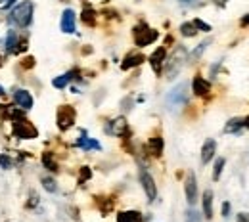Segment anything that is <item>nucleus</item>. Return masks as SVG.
Segmentation results:
<instances>
[{
	"mask_svg": "<svg viewBox=\"0 0 249 222\" xmlns=\"http://www.w3.org/2000/svg\"><path fill=\"white\" fill-rule=\"evenodd\" d=\"M33 14H35V4L33 0H23L19 2L12 12H10V23L18 25V27H29L33 21Z\"/></svg>",
	"mask_w": 249,
	"mask_h": 222,
	"instance_id": "nucleus-1",
	"label": "nucleus"
},
{
	"mask_svg": "<svg viewBox=\"0 0 249 222\" xmlns=\"http://www.w3.org/2000/svg\"><path fill=\"white\" fill-rule=\"evenodd\" d=\"M186 60H188L186 48H184V46H178V48L169 56V60H165V77H167V79H175V77L182 71Z\"/></svg>",
	"mask_w": 249,
	"mask_h": 222,
	"instance_id": "nucleus-2",
	"label": "nucleus"
},
{
	"mask_svg": "<svg viewBox=\"0 0 249 222\" xmlns=\"http://www.w3.org/2000/svg\"><path fill=\"white\" fill-rule=\"evenodd\" d=\"M132 34H134V42H136V46H150L152 42H156L157 38H159V33H157L156 29H150L146 23L136 25Z\"/></svg>",
	"mask_w": 249,
	"mask_h": 222,
	"instance_id": "nucleus-3",
	"label": "nucleus"
},
{
	"mask_svg": "<svg viewBox=\"0 0 249 222\" xmlns=\"http://www.w3.org/2000/svg\"><path fill=\"white\" fill-rule=\"evenodd\" d=\"M75 119H77V113L71 105H62L58 109V127H60V130H69L75 125Z\"/></svg>",
	"mask_w": 249,
	"mask_h": 222,
	"instance_id": "nucleus-4",
	"label": "nucleus"
},
{
	"mask_svg": "<svg viewBox=\"0 0 249 222\" xmlns=\"http://www.w3.org/2000/svg\"><path fill=\"white\" fill-rule=\"evenodd\" d=\"M14 134H16L18 138H21V140H33V138H36L38 130L33 127L29 121L18 119V121L14 123Z\"/></svg>",
	"mask_w": 249,
	"mask_h": 222,
	"instance_id": "nucleus-5",
	"label": "nucleus"
},
{
	"mask_svg": "<svg viewBox=\"0 0 249 222\" xmlns=\"http://www.w3.org/2000/svg\"><path fill=\"white\" fill-rule=\"evenodd\" d=\"M140 184H142V188H144V191H146L148 201H156V197H157L156 180L152 178V174H150L146 169H140Z\"/></svg>",
	"mask_w": 249,
	"mask_h": 222,
	"instance_id": "nucleus-6",
	"label": "nucleus"
},
{
	"mask_svg": "<svg viewBox=\"0 0 249 222\" xmlns=\"http://www.w3.org/2000/svg\"><path fill=\"white\" fill-rule=\"evenodd\" d=\"M188 102V92H186V85L180 83L177 88H173L169 96H167V103L169 105H182Z\"/></svg>",
	"mask_w": 249,
	"mask_h": 222,
	"instance_id": "nucleus-7",
	"label": "nucleus"
},
{
	"mask_svg": "<svg viewBox=\"0 0 249 222\" xmlns=\"http://www.w3.org/2000/svg\"><path fill=\"white\" fill-rule=\"evenodd\" d=\"M106 132L107 134H113V136H126L128 134V123H126V119L124 117H117V119L109 121L107 127H106Z\"/></svg>",
	"mask_w": 249,
	"mask_h": 222,
	"instance_id": "nucleus-8",
	"label": "nucleus"
},
{
	"mask_svg": "<svg viewBox=\"0 0 249 222\" xmlns=\"http://www.w3.org/2000/svg\"><path fill=\"white\" fill-rule=\"evenodd\" d=\"M60 27H62V31L67 33V34H71V33L77 31V19H75V12H73L71 8L63 10L62 21H60Z\"/></svg>",
	"mask_w": 249,
	"mask_h": 222,
	"instance_id": "nucleus-9",
	"label": "nucleus"
},
{
	"mask_svg": "<svg viewBox=\"0 0 249 222\" xmlns=\"http://www.w3.org/2000/svg\"><path fill=\"white\" fill-rule=\"evenodd\" d=\"M184 191H186V201L190 205H196L197 201V182H196V174L190 172L184 182Z\"/></svg>",
	"mask_w": 249,
	"mask_h": 222,
	"instance_id": "nucleus-10",
	"label": "nucleus"
},
{
	"mask_svg": "<svg viewBox=\"0 0 249 222\" xmlns=\"http://www.w3.org/2000/svg\"><path fill=\"white\" fill-rule=\"evenodd\" d=\"M165 58H167V50H165L163 46H159L156 52L150 56V65H152V69L156 71V75H161L163 65H165Z\"/></svg>",
	"mask_w": 249,
	"mask_h": 222,
	"instance_id": "nucleus-11",
	"label": "nucleus"
},
{
	"mask_svg": "<svg viewBox=\"0 0 249 222\" xmlns=\"http://www.w3.org/2000/svg\"><path fill=\"white\" fill-rule=\"evenodd\" d=\"M14 102L21 107V109H31L33 107V96L27 92V90H23V88H18L16 92H14Z\"/></svg>",
	"mask_w": 249,
	"mask_h": 222,
	"instance_id": "nucleus-12",
	"label": "nucleus"
},
{
	"mask_svg": "<svg viewBox=\"0 0 249 222\" xmlns=\"http://www.w3.org/2000/svg\"><path fill=\"white\" fill-rule=\"evenodd\" d=\"M215 152H217V142H215L213 138H207L205 144H203V148H201V163L207 165V163L213 159Z\"/></svg>",
	"mask_w": 249,
	"mask_h": 222,
	"instance_id": "nucleus-13",
	"label": "nucleus"
},
{
	"mask_svg": "<svg viewBox=\"0 0 249 222\" xmlns=\"http://www.w3.org/2000/svg\"><path fill=\"white\" fill-rule=\"evenodd\" d=\"M192 88H194V94L196 96H205L209 94V90H211V85H209V81H205L203 77H194V81H192Z\"/></svg>",
	"mask_w": 249,
	"mask_h": 222,
	"instance_id": "nucleus-14",
	"label": "nucleus"
},
{
	"mask_svg": "<svg viewBox=\"0 0 249 222\" xmlns=\"http://www.w3.org/2000/svg\"><path fill=\"white\" fill-rule=\"evenodd\" d=\"M203 217L207 221L213 219V191L211 190L203 191Z\"/></svg>",
	"mask_w": 249,
	"mask_h": 222,
	"instance_id": "nucleus-15",
	"label": "nucleus"
},
{
	"mask_svg": "<svg viewBox=\"0 0 249 222\" xmlns=\"http://www.w3.org/2000/svg\"><path fill=\"white\" fill-rule=\"evenodd\" d=\"M77 148H81V150H85V152H89V150H100L102 146L96 142V140H92V138H89L87 136V132H83V136L77 140Z\"/></svg>",
	"mask_w": 249,
	"mask_h": 222,
	"instance_id": "nucleus-16",
	"label": "nucleus"
},
{
	"mask_svg": "<svg viewBox=\"0 0 249 222\" xmlns=\"http://www.w3.org/2000/svg\"><path fill=\"white\" fill-rule=\"evenodd\" d=\"M142 62H144V56H142V54H128L123 60V64H121V69H123V71H128V69L140 65Z\"/></svg>",
	"mask_w": 249,
	"mask_h": 222,
	"instance_id": "nucleus-17",
	"label": "nucleus"
},
{
	"mask_svg": "<svg viewBox=\"0 0 249 222\" xmlns=\"http://www.w3.org/2000/svg\"><path fill=\"white\" fill-rule=\"evenodd\" d=\"M18 46H19V36H18V33L8 31V34H6V52H8V54H16Z\"/></svg>",
	"mask_w": 249,
	"mask_h": 222,
	"instance_id": "nucleus-18",
	"label": "nucleus"
},
{
	"mask_svg": "<svg viewBox=\"0 0 249 222\" xmlns=\"http://www.w3.org/2000/svg\"><path fill=\"white\" fill-rule=\"evenodd\" d=\"M117 222H144L138 211H123L117 215Z\"/></svg>",
	"mask_w": 249,
	"mask_h": 222,
	"instance_id": "nucleus-19",
	"label": "nucleus"
},
{
	"mask_svg": "<svg viewBox=\"0 0 249 222\" xmlns=\"http://www.w3.org/2000/svg\"><path fill=\"white\" fill-rule=\"evenodd\" d=\"M163 138L161 136H156V138H152L150 140V144H148V148H150V152H152V155H156V157H159L161 154H163Z\"/></svg>",
	"mask_w": 249,
	"mask_h": 222,
	"instance_id": "nucleus-20",
	"label": "nucleus"
},
{
	"mask_svg": "<svg viewBox=\"0 0 249 222\" xmlns=\"http://www.w3.org/2000/svg\"><path fill=\"white\" fill-rule=\"evenodd\" d=\"M242 128H244V119H240V117H234V119H230V121L226 123V127H224V132L232 134V132H240Z\"/></svg>",
	"mask_w": 249,
	"mask_h": 222,
	"instance_id": "nucleus-21",
	"label": "nucleus"
},
{
	"mask_svg": "<svg viewBox=\"0 0 249 222\" xmlns=\"http://www.w3.org/2000/svg\"><path fill=\"white\" fill-rule=\"evenodd\" d=\"M83 23H87V25H94L96 23V12H94L92 8H85L83 10Z\"/></svg>",
	"mask_w": 249,
	"mask_h": 222,
	"instance_id": "nucleus-22",
	"label": "nucleus"
},
{
	"mask_svg": "<svg viewBox=\"0 0 249 222\" xmlns=\"http://www.w3.org/2000/svg\"><path fill=\"white\" fill-rule=\"evenodd\" d=\"M42 165H44L48 171H52V172H56V171H58V165H56V161L52 159V154H48V152L42 155Z\"/></svg>",
	"mask_w": 249,
	"mask_h": 222,
	"instance_id": "nucleus-23",
	"label": "nucleus"
},
{
	"mask_svg": "<svg viewBox=\"0 0 249 222\" xmlns=\"http://www.w3.org/2000/svg\"><path fill=\"white\" fill-rule=\"evenodd\" d=\"M180 33H182V36H196V34H197V29H196L194 23H182V25H180Z\"/></svg>",
	"mask_w": 249,
	"mask_h": 222,
	"instance_id": "nucleus-24",
	"label": "nucleus"
},
{
	"mask_svg": "<svg viewBox=\"0 0 249 222\" xmlns=\"http://www.w3.org/2000/svg\"><path fill=\"white\" fill-rule=\"evenodd\" d=\"M52 85H54L56 88H65V86L69 85V75L65 73V75H60V77H56V79L52 81Z\"/></svg>",
	"mask_w": 249,
	"mask_h": 222,
	"instance_id": "nucleus-25",
	"label": "nucleus"
},
{
	"mask_svg": "<svg viewBox=\"0 0 249 222\" xmlns=\"http://www.w3.org/2000/svg\"><path fill=\"white\" fill-rule=\"evenodd\" d=\"M224 159L218 157L217 161H215V169H213V180H218L220 178V172H222V169H224Z\"/></svg>",
	"mask_w": 249,
	"mask_h": 222,
	"instance_id": "nucleus-26",
	"label": "nucleus"
},
{
	"mask_svg": "<svg viewBox=\"0 0 249 222\" xmlns=\"http://www.w3.org/2000/svg\"><path fill=\"white\" fill-rule=\"evenodd\" d=\"M42 186H44V190L50 191V193L58 191V186H56V182H54L52 178H42Z\"/></svg>",
	"mask_w": 249,
	"mask_h": 222,
	"instance_id": "nucleus-27",
	"label": "nucleus"
},
{
	"mask_svg": "<svg viewBox=\"0 0 249 222\" xmlns=\"http://www.w3.org/2000/svg\"><path fill=\"white\" fill-rule=\"evenodd\" d=\"M205 48H207V42H201V44L192 52V60H197V58L203 54V50H205Z\"/></svg>",
	"mask_w": 249,
	"mask_h": 222,
	"instance_id": "nucleus-28",
	"label": "nucleus"
},
{
	"mask_svg": "<svg viewBox=\"0 0 249 222\" xmlns=\"http://www.w3.org/2000/svg\"><path fill=\"white\" fill-rule=\"evenodd\" d=\"M186 222H199V213L194 209L186 211Z\"/></svg>",
	"mask_w": 249,
	"mask_h": 222,
	"instance_id": "nucleus-29",
	"label": "nucleus"
},
{
	"mask_svg": "<svg viewBox=\"0 0 249 222\" xmlns=\"http://www.w3.org/2000/svg\"><path fill=\"white\" fill-rule=\"evenodd\" d=\"M192 23L196 25V29H201V31H205V33L211 31V25H207V23H205V21H201V19H194Z\"/></svg>",
	"mask_w": 249,
	"mask_h": 222,
	"instance_id": "nucleus-30",
	"label": "nucleus"
},
{
	"mask_svg": "<svg viewBox=\"0 0 249 222\" xmlns=\"http://www.w3.org/2000/svg\"><path fill=\"white\" fill-rule=\"evenodd\" d=\"M0 167H2V169H10V167H12V161H10V157L0 155Z\"/></svg>",
	"mask_w": 249,
	"mask_h": 222,
	"instance_id": "nucleus-31",
	"label": "nucleus"
},
{
	"mask_svg": "<svg viewBox=\"0 0 249 222\" xmlns=\"http://www.w3.org/2000/svg\"><path fill=\"white\" fill-rule=\"evenodd\" d=\"M16 4V0H0V10H8Z\"/></svg>",
	"mask_w": 249,
	"mask_h": 222,
	"instance_id": "nucleus-32",
	"label": "nucleus"
},
{
	"mask_svg": "<svg viewBox=\"0 0 249 222\" xmlns=\"http://www.w3.org/2000/svg\"><path fill=\"white\" fill-rule=\"evenodd\" d=\"M81 176H83V180H87V178H90V176H92V172H90V169H89V167H83V171H81Z\"/></svg>",
	"mask_w": 249,
	"mask_h": 222,
	"instance_id": "nucleus-33",
	"label": "nucleus"
},
{
	"mask_svg": "<svg viewBox=\"0 0 249 222\" xmlns=\"http://www.w3.org/2000/svg\"><path fill=\"white\" fill-rule=\"evenodd\" d=\"M228 215H230V203H228V201H226V203H222V217H224V219H226V217H228Z\"/></svg>",
	"mask_w": 249,
	"mask_h": 222,
	"instance_id": "nucleus-34",
	"label": "nucleus"
},
{
	"mask_svg": "<svg viewBox=\"0 0 249 222\" xmlns=\"http://www.w3.org/2000/svg\"><path fill=\"white\" fill-rule=\"evenodd\" d=\"M236 222H249V217L242 213V215H238V217H236Z\"/></svg>",
	"mask_w": 249,
	"mask_h": 222,
	"instance_id": "nucleus-35",
	"label": "nucleus"
},
{
	"mask_svg": "<svg viewBox=\"0 0 249 222\" xmlns=\"http://www.w3.org/2000/svg\"><path fill=\"white\" fill-rule=\"evenodd\" d=\"M213 2H215V4H217V6H224V4H226V2H228V0H213Z\"/></svg>",
	"mask_w": 249,
	"mask_h": 222,
	"instance_id": "nucleus-36",
	"label": "nucleus"
},
{
	"mask_svg": "<svg viewBox=\"0 0 249 222\" xmlns=\"http://www.w3.org/2000/svg\"><path fill=\"white\" fill-rule=\"evenodd\" d=\"M244 128H249V115L248 117H244Z\"/></svg>",
	"mask_w": 249,
	"mask_h": 222,
	"instance_id": "nucleus-37",
	"label": "nucleus"
},
{
	"mask_svg": "<svg viewBox=\"0 0 249 222\" xmlns=\"http://www.w3.org/2000/svg\"><path fill=\"white\" fill-rule=\"evenodd\" d=\"M242 25H249V14L244 17V19H242Z\"/></svg>",
	"mask_w": 249,
	"mask_h": 222,
	"instance_id": "nucleus-38",
	"label": "nucleus"
},
{
	"mask_svg": "<svg viewBox=\"0 0 249 222\" xmlns=\"http://www.w3.org/2000/svg\"><path fill=\"white\" fill-rule=\"evenodd\" d=\"M6 94V92H4V88H2V86H0V96H4Z\"/></svg>",
	"mask_w": 249,
	"mask_h": 222,
	"instance_id": "nucleus-39",
	"label": "nucleus"
},
{
	"mask_svg": "<svg viewBox=\"0 0 249 222\" xmlns=\"http://www.w3.org/2000/svg\"><path fill=\"white\" fill-rule=\"evenodd\" d=\"M182 2H192V0H182Z\"/></svg>",
	"mask_w": 249,
	"mask_h": 222,
	"instance_id": "nucleus-40",
	"label": "nucleus"
}]
</instances>
